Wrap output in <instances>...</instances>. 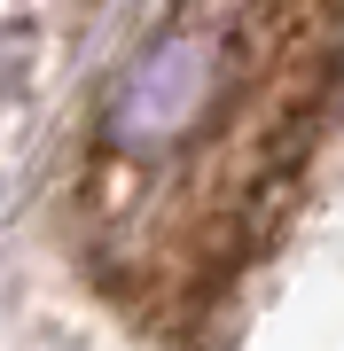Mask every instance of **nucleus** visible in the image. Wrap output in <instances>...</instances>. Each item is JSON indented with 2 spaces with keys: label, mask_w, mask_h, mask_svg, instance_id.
<instances>
[{
  "label": "nucleus",
  "mask_w": 344,
  "mask_h": 351,
  "mask_svg": "<svg viewBox=\"0 0 344 351\" xmlns=\"http://www.w3.org/2000/svg\"><path fill=\"white\" fill-rule=\"evenodd\" d=\"M344 133V0H165L71 180L94 289L157 343L227 336Z\"/></svg>",
  "instance_id": "obj_1"
}]
</instances>
